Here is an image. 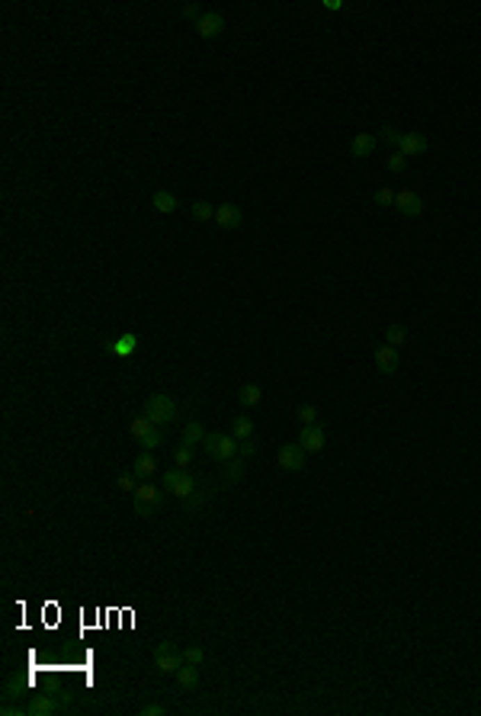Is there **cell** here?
Returning a JSON list of instances; mask_svg holds the SVG:
<instances>
[{
	"mask_svg": "<svg viewBox=\"0 0 481 716\" xmlns=\"http://www.w3.org/2000/svg\"><path fill=\"white\" fill-rule=\"evenodd\" d=\"M71 707V697L67 694H58V691H49V694H35L29 703H26V713L29 716H55V713H65Z\"/></svg>",
	"mask_w": 481,
	"mask_h": 716,
	"instance_id": "1",
	"label": "cell"
},
{
	"mask_svg": "<svg viewBox=\"0 0 481 716\" xmlns=\"http://www.w3.org/2000/svg\"><path fill=\"white\" fill-rule=\"evenodd\" d=\"M145 417L158 427L170 424L177 417V401L170 399V395H164V392H158V395H151V399L145 401Z\"/></svg>",
	"mask_w": 481,
	"mask_h": 716,
	"instance_id": "2",
	"label": "cell"
},
{
	"mask_svg": "<svg viewBox=\"0 0 481 716\" xmlns=\"http://www.w3.org/2000/svg\"><path fill=\"white\" fill-rule=\"evenodd\" d=\"M164 488L170 491L174 498L186 501L193 491L199 488V485H196V475H190L186 469H177V466H174V469H167V472H164Z\"/></svg>",
	"mask_w": 481,
	"mask_h": 716,
	"instance_id": "3",
	"label": "cell"
},
{
	"mask_svg": "<svg viewBox=\"0 0 481 716\" xmlns=\"http://www.w3.org/2000/svg\"><path fill=\"white\" fill-rule=\"evenodd\" d=\"M129 431H132V437L141 443V450H148V453H151V450H158L161 443H164V433H161V427H158V424H151V421H148L145 415L135 417Z\"/></svg>",
	"mask_w": 481,
	"mask_h": 716,
	"instance_id": "4",
	"label": "cell"
},
{
	"mask_svg": "<svg viewBox=\"0 0 481 716\" xmlns=\"http://www.w3.org/2000/svg\"><path fill=\"white\" fill-rule=\"evenodd\" d=\"M202 447H206V453L212 459H218V463H228L231 456H238V440H234V437H225V433H206Z\"/></svg>",
	"mask_w": 481,
	"mask_h": 716,
	"instance_id": "5",
	"label": "cell"
},
{
	"mask_svg": "<svg viewBox=\"0 0 481 716\" xmlns=\"http://www.w3.org/2000/svg\"><path fill=\"white\" fill-rule=\"evenodd\" d=\"M154 665H158L161 675H177V668L186 665V658H183V652L177 649L174 642H158V649H154Z\"/></svg>",
	"mask_w": 481,
	"mask_h": 716,
	"instance_id": "6",
	"label": "cell"
},
{
	"mask_svg": "<svg viewBox=\"0 0 481 716\" xmlns=\"http://www.w3.org/2000/svg\"><path fill=\"white\" fill-rule=\"evenodd\" d=\"M158 501H161V488H158V485H151V479H148V482H141L138 488H135V514H138V517H151V514H154V508H158Z\"/></svg>",
	"mask_w": 481,
	"mask_h": 716,
	"instance_id": "7",
	"label": "cell"
},
{
	"mask_svg": "<svg viewBox=\"0 0 481 716\" xmlns=\"http://www.w3.org/2000/svg\"><path fill=\"white\" fill-rule=\"evenodd\" d=\"M305 456L308 453L302 450V443H286V447H279V453H276V463H279V469H286V472H302V469H305Z\"/></svg>",
	"mask_w": 481,
	"mask_h": 716,
	"instance_id": "8",
	"label": "cell"
},
{
	"mask_svg": "<svg viewBox=\"0 0 481 716\" xmlns=\"http://www.w3.org/2000/svg\"><path fill=\"white\" fill-rule=\"evenodd\" d=\"M373 360H375V369H379L382 376H395L398 367H401L398 350L391 347V344H379V347L373 350Z\"/></svg>",
	"mask_w": 481,
	"mask_h": 716,
	"instance_id": "9",
	"label": "cell"
},
{
	"mask_svg": "<svg viewBox=\"0 0 481 716\" xmlns=\"http://www.w3.org/2000/svg\"><path fill=\"white\" fill-rule=\"evenodd\" d=\"M196 33H199V39H215V35L225 33V17L222 13H215V10H206L199 19H196Z\"/></svg>",
	"mask_w": 481,
	"mask_h": 716,
	"instance_id": "10",
	"label": "cell"
},
{
	"mask_svg": "<svg viewBox=\"0 0 481 716\" xmlns=\"http://www.w3.org/2000/svg\"><path fill=\"white\" fill-rule=\"evenodd\" d=\"M395 209H398L405 218H417L423 212V200L414 190H398L395 193Z\"/></svg>",
	"mask_w": 481,
	"mask_h": 716,
	"instance_id": "11",
	"label": "cell"
},
{
	"mask_svg": "<svg viewBox=\"0 0 481 716\" xmlns=\"http://www.w3.org/2000/svg\"><path fill=\"white\" fill-rule=\"evenodd\" d=\"M324 440H327V433H324L321 424H305L299 433V443L305 453H321L324 450Z\"/></svg>",
	"mask_w": 481,
	"mask_h": 716,
	"instance_id": "12",
	"label": "cell"
},
{
	"mask_svg": "<svg viewBox=\"0 0 481 716\" xmlns=\"http://www.w3.org/2000/svg\"><path fill=\"white\" fill-rule=\"evenodd\" d=\"M427 148H430V138L427 135H421V132H401V138H398V148L395 151H401V154H427Z\"/></svg>",
	"mask_w": 481,
	"mask_h": 716,
	"instance_id": "13",
	"label": "cell"
},
{
	"mask_svg": "<svg viewBox=\"0 0 481 716\" xmlns=\"http://www.w3.org/2000/svg\"><path fill=\"white\" fill-rule=\"evenodd\" d=\"M215 222L228 232V228H238L241 222H244V212H241V206H234V202H222V206H215Z\"/></svg>",
	"mask_w": 481,
	"mask_h": 716,
	"instance_id": "14",
	"label": "cell"
},
{
	"mask_svg": "<svg viewBox=\"0 0 481 716\" xmlns=\"http://www.w3.org/2000/svg\"><path fill=\"white\" fill-rule=\"evenodd\" d=\"M375 145H379V135H373V132H357L353 135V142H350V154L353 158H369L375 151Z\"/></svg>",
	"mask_w": 481,
	"mask_h": 716,
	"instance_id": "15",
	"label": "cell"
},
{
	"mask_svg": "<svg viewBox=\"0 0 481 716\" xmlns=\"http://www.w3.org/2000/svg\"><path fill=\"white\" fill-rule=\"evenodd\" d=\"M174 678H177V684H180L183 691H193V687L199 684V665H190V662H186V665L177 668Z\"/></svg>",
	"mask_w": 481,
	"mask_h": 716,
	"instance_id": "16",
	"label": "cell"
},
{
	"mask_svg": "<svg viewBox=\"0 0 481 716\" xmlns=\"http://www.w3.org/2000/svg\"><path fill=\"white\" fill-rule=\"evenodd\" d=\"M135 347H138V334H122L113 347H109V353L113 357H122V360H129L135 353Z\"/></svg>",
	"mask_w": 481,
	"mask_h": 716,
	"instance_id": "17",
	"label": "cell"
},
{
	"mask_svg": "<svg viewBox=\"0 0 481 716\" xmlns=\"http://www.w3.org/2000/svg\"><path fill=\"white\" fill-rule=\"evenodd\" d=\"M254 433H257V427H254V421H250L247 415H238L231 424V437L234 440H254Z\"/></svg>",
	"mask_w": 481,
	"mask_h": 716,
	"instance_id": "18",
	"label": "cell"
},
{
	"mask_svg": "<svg viewBox=\"0 0 481 716\" xmlns=\"http://www.w3.org/2000/svg\"><path fill=\"white\" fill-rule=\"evenodd\" d=\"M132 472L138 475L141 482H148L151 475H158V459L151 456V453H145V456H138L135 459V466H132Z\"/></svg>",
	"mask_w": 481,
	"mask_h": 716,
	"instance_id": "19",
	"label": "cell"
},
{
	"mask_svg": "<svg viewBox=\"0 0 481 716\" xmlns=\"http://www.w3.org/2000/svg\"><path fill=\"white\" fill-rule=\"evenodd\" d=\"M151 206L158 209V212H164V216H170V212H177V196L170 190H158L151 196Z\"/></svg>",
	"mask_w": 481,
	"mask_h": 716,
	"instance_id": "20",
	"label": "cell"
},
{
	"mask_svg": "<svg viewBox=\"0 0 481 716\" xmlns=\"http://www.w3.org/2000/svg\"><path fill=\"white\" fill-rule=\"evenodd\" d=\"M183 447H196V443H202L206 440V431H202V424L199 421H190V424L183 427Z\"/></svg>",
	"mask_w": 481,
	"mask_h": 716,
	"instance_id": "21",
	"label": "cell"
},
{
	"mask_svg": "<svg viewBox=\"0 0 481 716\" xmlns=\"http://www.w3.org/2000/svg\"><path fill=\"white\" fill-rule=\"evenodd\" d=\"M241 405H244V408H254V405H257L260 399H263V389H260L257 383H247V385H241Z\"/></svg>",
	"mask_w": 481,
	"mask_h": 716,
	"instance_id": "22",
	"label": "cell"
},
{
	"mask_svg": "<svg viewBox=\"0 0 481 716\" xmlns=\"http://www.w3.org/2000/svg\"><path fill=\"white\" fill-rule=\"evenodd\" d=\"M385 344H391V347L398 350L407 344V328L405 325H389L385 328Z\"/></svg>",
	"mask_w": 481,
	"mask_h": 716,
	"instance_id": "23",
	"label": "cell"
},
{
	"mask_svg": "<svg viewBox=\"0 0 481 716\" xmlns=\"http://www.w3.org/2000/svg\"><path fill=\"white\" fill-rule=\"evenodd\" d=\"M241 479H244V459L231 456L225 463V482H241Z\"/></svg>",
	"mask_w": 481,
	"mask_h": 716,
	"instance_id": "24",
	"label": "cell"
},
{
	"mask_svg": "<svg viewBox=\"0 0 481 716\" xmlns=\"http://www.w3.org/2000/svg\"><path fill=\"white\" fill-rule=\"evenodd\" d=\"M193 218H196V222H212V218H215V206H209V202H202V200H196L193 202Z\"/></svg>",
	"mask_w": 481,
	"mask_h": 716,
	"instance_id": "25",
	"label": "cell"
},
{
	"mask_svg": "<svg viewBox=\"0 0 481 716\" xmlns=\"http://www.w3.org/2000/svg\"><path fill=\"white\" fill-rule=\"evenodd\" d=\"M295 417H299L302 427H305V424H318V408H315V405H299V408H295Z\"/></svg>",
	"mask_w": 481,
	"mask_h": 716,
	"instance_id": "26",
	"label": "cell"
},
{
	"mask_svg": "<svg viewBox=\"0 0 481 716\" xmlns=\"http://www.w3.org/2000/svg\"><path fill=\"white\" fill-rule=\"evenodd\" d=\"M373 200H375V206H379V209H389V206H395V190L379 186V190L373 193Z\"/></svg>",
	"mask_w": 481,
	"mask_h": 716,
	"instance_id": "27",
	"label": "cell"
},
{
	"mask_svg": "<svg viewBox=\"0 0 481 716\" xmlns=\"http://www.w3.org/2000/svg\"><path fill=\"white\" fill-rule=\"evenodd\" d=\"M389 170H391V174H405V170H407V158L401 154V151H391V154H389Z\"/></svg>",
	"mask_w": 481,
	"mask_h": 716,
	"instance_id": "28",
	"label": "cell"
},
{
	"mask_svg": "<svg viewBox=\"0 0 481 716\" xmlns=\"http://www.w3.org/2000/svg\"><path fill=\"white\" fill-rule=\"evenodd\" d=\"M190 463H193V447H183V443H180V450L174 453V466L177 469H186Z\"/></svg>",
	"mask_w": 481,
	"mask_h": 716,
	"instance_id": "29",
	"label": "cell"
},
{
	"mask_svg": "<svg viewBox=\"0 0 481 716\" xmlns=\"http://www.w3.org/2000/svg\"><path fill=\"white\" fill-rule=\"evenodd\" d=\"M199 508H202V495H199V488H196L190 498L183 501V511H186V514H199Z\"/></svg>",
	"mask_w": 481,
	"mask_h": 716,
	"instance_id": "30",
	"label": "cell"
},
{
	"mask_svg": "<svg viewBox=\"0 0 481 716\" xmlns=\"http://www.w3.org/2000/svg\"><path fill=\"white\" fill-rule=\"evenodd\" d=\"M183 658H186L190 665H202V662H206V652H202L199 646H190V649H183Z\"/></svg>",
	"mask_w": 481,
	"mask_h": 716,
	"instance_id": "31",
	"label": "cell"
},
{
	"mask_svg": "<svg viewBox=\"0 0 481 716\" xmlns=\"http://www.w3.org/2000/svg\"><path fill=\"white\" fill-rule=\"evenodd\" d=\"M382 142L385 145H391V148H398V138H401V132L398 129H395V125H385V129H382V135H379Z\"/></svg>",
	"mask_w": 481,
	"mask_h": 716,
	"instance_id": "32",
	"label": "cell"
},
{
	"mask_svg": "<svg viewBox=\"0 0 481 716\" xmlns=\"http://www.w3.org/2000/svg\"><path fill=\"white\" fill-rule=\"evenodd\" d=\"M135 479H138L135 472H122V475H119V482H116V485H119L122 491H132V495H135V488H138V485H135Z\"/></svg>",
	"mask_w": 481,
	"mask_h": 716,
	"instance_id": "33",
	"label": "cell"
},
{
	"mask_svg": "<svg viewBox=\"0 0 481 716\" xmlns=\"http://www.w3.org/2000/svg\"><path fill=\"white\" fill-rule=\"evenodd\" d=\"M254 453H257V443L254 440H238V456L241 459H250Z\"/></svg>",
	"mask_w": 481,
	"mask_h": 716,
	"instance_id": "34",
	"label": "cell"
},
{
	"mask_svg": "<svg viewBox=\"0 0 481 716\" xmlns=\"http://www.w3.org/2000/svg\"><path fill=\"white\" fill-rule=\"evenodd\" d=\"M141 716H164V707H161V703H145Z\"/></svg>",
	"mask_w": 481,
	"mask_h": 716,
	"instance_id": "35",
	"label": "cell"
},
{
	"mask_svg": "<svg viewBox=\"0 0 481 716\" xmlns=\"http://www.w3.org/2000/svg\"><path fill=\"white\" fill-rule=\"evenodd\" d=\"M183 13H186V17H193V19H199V17H202V10L196 7V3H186V7H183Z\"/></svg>",
	"mask_w": 481,
	"mask_h": 716,
	"instance_id": "36",
	"label": "cell"
},
{
	"mask_svg": "<svg viewBox=\"0 0 481 716\" xmlns=\"http://www.w3.org/2000/svg\"><path fill=\"white\" fill-rule=\"evenodd\" d=\"M324 7H327V10H343V3H341V0H324Z\"/></svg>",
	"mask_w": 481,
	"mask_h": 716,
	"instance_id": "37",
	"label": "cell"
}]
</instances>
